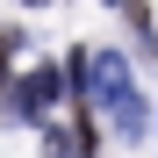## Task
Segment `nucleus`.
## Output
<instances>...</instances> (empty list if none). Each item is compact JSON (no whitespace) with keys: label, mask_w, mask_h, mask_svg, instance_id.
<instances>
[{"label":"nucleus","mask_w":158,"mask_h":158,"mask_svg":"<svg viewBox=\"0 0 158 158\" xmlns=\"http://www.w3.org/2000/svg\"><path fill=\"white\" fill-rule=\"evenodd\" d=\"M58 94H65V79L50 72V65H36V72L22 79V86H15V101H7V115H15V122H43L50 108H58Z\"/></svg>","instance_id":"f257e3e1"},{"label":"nucleus","mask_w":158,"mask_h":158,"mask_svg":"<svg viewBox=\"0 0 158 158\" xmlns=\"http://www.w3.org/2000/svg\"><path fill=\"white\" fill-rule=\"evenodd\" d=\"M86 86H94V101L129 94V58H122V50H101V58H86Z\"/></svg>","instance_id":"f03ea898"},{"label":"nucleus","mask_w":158,"mask_h":158,"mask_svg":"<svg viewBox=\"0 0 158 158\" xmlns=\"http://www.w3.org/2000/svg\"><path fill=\"white\" fill-rule=\"evenodd\" d=\"M115 137H144V94H115Z\"/></svg>","instance_id":"7ed1b4c3"},{"label":"nucleus","mask_w":158,"mask_h":158,"mask_svg":"<svg viewBox=\"0 0 158 158\" xmlns=\"http://www.w3.org/2000/svg\"><path fill=\"white\" fill-rule=\"evenodd\" d=\"M43 158H79V129H43Z\"/></svg>","instance_id":"20e7f679"},{"label":"nucleus","mask_w":158,"mask_h":158,"mask_svg":"<svg viewBox=\"0 0 158 158\" xmlns=\"http://www.w3.org/2000/svg\"><path fill=\"white\" fill-rule=\"evenodd\" d=\"M22 50V29H0V79H7V58Z\"/></svg>","instance_id":"39448f33"},{"label":"nucleus","mask_w":158,"mask_h":158,"mask_svg":"<svg viewBox=\"0 0 158 158\" xmlns=\"http://www.w3.org/2000/svg\"><path fill=\"white\" fill-rule=\"evenodd\" d=\"M29 7H43V0H29Z\"/></svg>","instance_id":"423d86ee"}]
</instances>
